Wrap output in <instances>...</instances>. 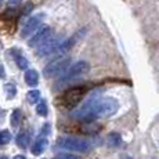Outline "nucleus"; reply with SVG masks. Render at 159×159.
<instances>
[{
	"label": "nucleus",
	"instance_id": "6e6552de",
	"mask_svg": "<svg viewBox=\"0 0 159 159\" xmlns=\"http://www.w3.org/2000/svg\"><path fill=\"white\" fill-rule=\"evenodd\" d=\"M47 145H48L47 139H46V137H42V139H38L35 143H33L32 149H30V151H32L33 155H39V154H42L46 148H47Z\"/></svg>",
	"mask_w": 159,
	"mask_h": 159
},
{
	"label": "nucleus",
	"instance_id": "9d476101",
	"mask_svg": "<svg viewBox=\"0 0 159 159\" xmlns=\"http://www.w3.org/2000/svg\"><path fill=\"white\" fill-rule=\"evenodd\" d=\"M122 143V137L119 133H116V131H112V133H109L108 136V144L111 147H118Z\"/></svg>",
	"mask_w": 159,
	"mask_h": 159
},
{
	"label": "nucleus",
	"instance_id": "6ab92c4d",
	"mask_svg": "<svg viewBox=\"0 0 159 159\" xmlns=\"http://www.w3.org/2000/svg\"><path fill=\"white\" fill-rule=\"evenodd\" d=\"M32 8H33V4H32V3H28V4L24 7V11H22V14H21V15H25V14L30 13V11H32Z\"/></svg>",
	"mask_w": 159,
	"mask_h": 159
},
{
	"label": "nucleus",
	"instance_id": "f3484780",
	"mask_svg": "<svg viewBox=\"0 0 159 159\" xmlns=\"http://www.w3.org/2000/svg\"><path fill=\"white\" fill-rule=\"evenodd\" d=\"M36 112H38V115H40V116H47V105H46L44 101L38 104V107H36Z\"/></svg>",
	"mask_w": 159,
	"mask_h": 159
},
{
	"label": "nucleus",
	"instance_id": "a211bd4d",
	"mask_svg": "<svg viewBox=\"0 0 159 159\" xmlns=\"http://www.w3.org/2000/svg\"><path fill=\"white\" fill-rule=\"evenodd\" d=\"M54 159H79V158L72 154H58L54 157Z\"/></svg>",
	"mask_w": 159,
	"mask_h": 159
},
{
	"label": "nucleus",
	"instance_id": "aec40b11",
	"mask_svg": "<svg viewBox=\"0 0 159 159\" xmlns=\"http://www.w3.org/2000/svg\"><path fill=\"white\" fill-rule=\"evenodd\" d=\"M50 129H51L50 123H46L44 126H43V129H42V134H43V136H47V134H50Z\"/></svg>",
	"mask_w": 159,
	"mask_h": 159
},
{
	"label": "nucleus",
	"instance_id": "f03ea898",
	"mask_svg": "<svg viewBox=\"0 0 159 159\" xmlns=\"http://www.w3.org/2000/svg\"><path fill=\"white\" fill-rule=\"evenodd\" d=\"M58 147L73 152H89L91 149V144L86 140L75 139V137H62L58 140Z\"/></svg>",
	"mask_w": 159,
	"mask_h": 159
},
{
	"label": "nucleus",
	"instance_id": "1a4fd4ad",
	"mask_svg": "<svg viewBox=\"0 0 159 159\" xmlns=\"http://www.w3.org/2000/svg\"><path fill=\"white\" fill-rule=\"evenodd\" d=\"M25 82L26 84L30 87L36 86L39 83V73L35 71V69H26L25 72Z\"/></svg>",
	"mask_w": 159,
	"mask_h": 159
},
{
	"label": "nucleus",
	"instance_id": "4be33fe9",
	"mask_svg": "<svg viewBox=\"0 0 159 159\" xmlns=\"http://www.w3.org/2000/svg\"><path fill=\"white\" fill-rule=\"evenodd\" d=\"M3 118H4V111L0 109V122H3Z\"/></svg>",
	"mask_w": 159,
	"mask_h": 159
},
{
	"label": "nucleus",
	"instance_id": "2eb2a0df",
	"mask_svg": "<svg viewBox=\"0 0 159 159\" xmlns=\"http://www.w3.org/2000/svg\"><path fill=\"white\" fill-rule=\"evenodd\" d=\"M15 62H17V65H18V68H21V69H26L28 68V60H26L24 56H21V54H18L17 58H15Z\"/></svg>",
	"mask_w": 159,
	"mask_h": 159
},
{
	"label": "nucleus",
	"instance_id": "20e7f679",
	"mask_svg": "<svg viewBox=\"0 0 159 159\" xmlns=\"http://www.w3.org/2000/svg\"><path fill=\"white\" fill-rule=\"evenodd\" d=\"M90 71V65H89L87 61H78L75 62L68 71H65L64 73L62 80H71V79H76L79 76H83Z\"/></svg>",
	"mask_w": 159,
	"mask_h": 159
},
{
	"label": "nucleus",
	"instance_id": "39448f33",
	"mask_svg": "<svg viewBox=\"0 0 159 159\" xmlns=\"http://www.w3.org/2000/svg\"><path fill=\"white\" fill-rule=\"evenodd\" d=\"M50 38H51V28L48 25H40L39 29L35 32V35L29 39L28 44L29 47H39Z\"/></svg>",
	"mask_w": 159,
	"mask_h": 159
},
{
	"label": "nucleus",
	"instance_id": "ddd939ff",
	"mask_svg": "<svg viewBox=\"0 0 159 159\" xmlns=\"http://www.w3.org/2000/svg\"><path fill=\"white\" fill-rule=\"evenodd\" d=\"M4 93L7 94V97L10 100L14 98L15 94H17V87H15L13 83H6L4 84Z\"/></svg>",
	"mask_w": 159,
	"mask_h": 159
},
{
	"label": "nucleus",
	"instance_id": "412c9836",
	"mask_svg": "<svg viewBox=\"0 0 159 159\" xmlns=\"http://www.w3.org/2000/svg\"><path fill=\"white\" fill-rule=\"evenodd\" d=\"M2 78H4V66L0 64V79Z\"/></svg>",
	"mask_w": 159,
	"mask_h": 159
},
{
	"label": "nucleus",
	"instance_id": "5701e85b",
	"mask_svg": "<svg viewBox=\"0 0 159 159\" xmlns=\"http://www.w3.org/2000/svg\"><path fill=\"white\" fill-rule=\"evenodd\" d=\"M13 159H26V158L24 157V155H15V157H14Z\"/></svg>",
	"mask_w": 159,
	"mask_h": 159
},
{
	"label": "nucleus",
	"instance_id": "b1692460",
	"mask_svg": "<svg viewBox=\"0 0 159 159\" xmlns=\"http://www.w3.org/2000/svg\"><path fill=\"white\" fill-rule=\"evenodd\" d=\"M0 159H7V158H6V157H2V158H0Z\"/></svg>",
	"mask_w": 159,
	"mask_h": 159
},
{
	"label": "nucleus",
	"instance_id": "f257e3e1",
	"mask_svg": "<svg viewBox=\"0 0 159 159\" xmlns=\"http://www.w3.org/2000/svg\"><path fill=\"white\" fill-rule=\"evenodd\" d=\"M86 91H87V89L84 86L72 87V89H69V90H66L65 93L62 94V97H61V104H62V107H65V108H68V109L75 108V107L82 101V98L84 97Z\"/></svg>",
	"mask_w": 159,
	"mask_h": 159
},
{
	"label": "nucleus",
	"instance_id": "f8f14e48",
	"mask_svg": "<svg viewBox=\"0 0 159 159\" xmlns=\"http://www.w3.org/2000/svg\"><path fill=\"white\" fill-rule=\"evenodd\" d=\"M26 98H28V101L30 104L39 102V98H40V91H39V90H30V91H28Z\"/></svg>",
	"mask_w": 159,
	"mask_h": 159
},
{
	"label": "nucleus",
	"instance_id": "dca6fc26",
	"mask_svg": "<svg viewBox=\"0 0 159 159\" xmlns=\"http://www.w3.org/2000/svg\"><path fill=\"white\" fill-rule=\"evenodd\" d=\"M11 140V133L8 130H2L0 131V144H7Z\"/></svg>",
	"mask_w": 159,
	"mask_h": 159
},
{
	"label": "nucleus",
	"instance_id": "9b49d317",
	"mask_svg": "<svg viewBox=\"0 0 159 159\" xmlns=\"http://www.w3.org/2000/svg\"><path fill=\"white\" fill-rule=\"evenodd\" d=\"M17 145L20 147V148H26L28 147V143H29V137H28V134H25V133H21V134H18L17 136Z\"/></svg>",
	"mask_w": 159,
	"mask_h": 159
},
{
	"label": "nucleus",
	"instance_id": "0eeeda50",
	"mask_svg": "<svg viewBox=\"0 0 159 159\" xmlns=\"http://www.w3.org/2000/svg\"><path fill=\"white\" fill-rule=\"evenodd\" d=\"M42 18H43V15L42 14L40 15H35V17H30L29 20L25 22L22 30H21V36H22V38H26V36L30 35L32 32H35V30L40 26Z\"/></svg>",
	"mask_w": 159,
	"mask_h": 159
},
{
	"label": "nucleus",
	"instance_id": "4468645a",
	"mask_svg": "<svg viewBox=\"0 0 159 159\" xmlns=\"http://www.w3.org/2000/svg\"><path fill=\"white\" fill-rule=\"evenodd\" d=\"M21 120V111L20 109H15V111L11 114V126L13 127H18Z\"/></svg>",
	"mask_w": 159,
	"mask_h": 159
},
{
	"label": "nucleus",
	"instance_id": "423d86ee",
	"mask_svg": "<svg viewBox=\"0 0 159 159\" xmlns=\"http://www.w3.org/2000/svg\"><path fill=\"white\" fill-rule=\"evenodd\" d=\"M60 44H61L60 39L50 38V39H47L43 44L39 46L36 54H38L39 57H46V56H48V54H53V53H56L57 51V48H58V46Z\"/></svg>",
	"mask_w": 159,
	"mask_h": 159
},
{
	"label": "nucleus",
	"instance_id": "393cba45",
	"mask_svg": "<svg viewBox=\"0 0 159 159\" xmlns=\"http://www.w3.org/2000/svg\"><path fill=\"white\" fill-rule=\"evenodd\" d=\"M158 145H159V143H158Z\"/></svg>",
	"mask_w": 159,
	"mask_h": 159
},
{
	"label": "nucleus",
	"instance_id": "7ed1b4c3",
	"mask_svg": "<svg viewBox=\"0 0 159 159\" xmlns=\"http://www.w3.org/2000/svg\"><path fill=\"white\" fill-rule=\"evenodd\" d=\"M69 62H71L69 57H58L57 60L51 61L43 69V75L46 78H56V76L66 71V68L69 66Z\"/></svg>",
	"mask_w": 159,
	"mask_h": 159
}]
</instances>
